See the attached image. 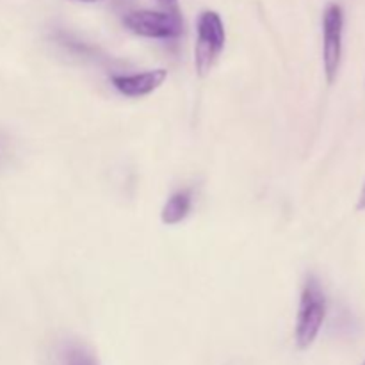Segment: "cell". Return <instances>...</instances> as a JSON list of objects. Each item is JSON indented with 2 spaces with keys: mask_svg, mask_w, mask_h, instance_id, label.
<instances>
[{
  "mask_svg": "<svg viewBox=\"0 0 365 365\" xmlns=\"http://www.w3.org/2000/svg\"><path fill=\"white\" fill-rule=\"evenodd\" d=\"M328 312V299L323 291V285L317 277L309 274L302 287L298 305V316H296L294 339L298 349L305 351L319 337L323 330L324 319Z\"/></svg>",
  "mask_w": 365,
  "mask_h": 365,
  "instance_id": "1",
  "label": "cell"
},
{
  "mask_svg": "<svg viewBox=\"0 0 365 365\" xmlns=\"http://www.w3.org/2000/svg\"><path fill=\"white\" fill-rule=\"evenodd\" d=\"M227 43V32L220 13L203 11L198 16L195 43V68L198 77H207L220 59Z\"/></svg>",
  "mask_w": 365,
  "mask_h": 365,
  "instance_id": "2",
  "label": "cell"
},
{
  "mask_svg": "<svg viewBox=\"0 0 365 365\" xmlns=\"http://www.w3.org/2000/svg\"><path fill=\"white\" fill-rule=\"evenodd\" d=\"M123 25L135 36L148 39H177L184 32L180 13L135 9L123 16Z\"/></svg>",
  "mask_w": 365,
  "mask_h": 365,
  "instance_id": "3",
  "label": "cell"
},
{
  "mask_svg": "<svg viewBox=\"0 0 365 365\" xmlns=\"http://www.w3.org/2000/svg\"><path fill=\"white\" fill-rule=\"evenodd\" d=\"M342 36H344V9L341 4H328L323 13V66L328 84L337 81L341 70Z\"/></svg>",
  "mask_w": 365,
  "mask_h": 365,
  "instance_id": "4",
  "label": "cell"
},
{
  "mask_svg": "<svg viewBox=\"0 0 365 365\" xmlns=\"http://www.w3.org/2000/svg\"><path fill=\"white\" fill-rule=\"evenodd\" d=\"M166 78L168 71L164 68H155L139 73H114L110 75V84L127 98H143L157 91Z\"/></svg>",
  "mask_w": 365,
  "mask_h": 365,
  "instance_id": "5",
  "label": "cell"
},
{
  "mask_svg": "<svg viewBox=\"0 0 365 365\" xmlns=\"http://www.w3.org/2000/svg\"><path fill=\"white\" fill-rule=\"evenodd\" d=\"M191 209L192 189H178V191L173 192L163 205V210H160V221H163L164 225H168V227H173V225H178L184 220H187Z\"/></svg>",
  "mask_w": 365,
  "mask_h": 365,
  "instance_id": "6",
  "label": "cell"
},
{
  "mask_svg": "<svg viewBox=\"0 0 365 365\" xmlns=\"http://www.w3.org/2000/svg\"><path fill=\"white\" fill-rule=\"evenodd\" d=\"M64 365H98L95 356L78 344H70L63 353Z\"/></svg>",
  "mask_w": 365,
  "mask_h": 365,
  "instance_id": "7",
  "label": "cell"
},
{
  "mask_svg": "<svg viewBox=\"0 0 365 365\" xmlns=\"http://www.w3.org/2000/svg\"><path fill=\"white\" fill-rule=\"evenodd\" d=\"M157 2H159L166 11L178 13V0H157Z\"/></svg>",
  "mask_w": 365,
  "mask_h": 365,
  "instance_id": "8",
  "label": "cell"
},
{
  "mask_svg": "<svg viewBox=\"0 0 365 365\" xmlns=\"http://www.w3.org/2000/svg\"><path fill=\"white\" fill-rule=\"evenodd\" d=\"M356 210H359V212H364V210H365V184H364L362 191H360V195H359V202H356Z\"/></svg>",
  "mask_w": 365,
  "mask_h": 365,
  "instance_id": "9",
  "label": "cell"
},
{
  "mask_svg": "<svg viewBox=\"0 0 365 365\" xmlns=\"http://www.w3.org/2000/svg\"><path fill=\"white\" fill-rule=\"evenodd\" d=\"M77 2H88V4H93V2H102V0H77Z\"/></svg>",
  "mask_w": 365,
  "mask_h": 365,
  "instance_id": "10",
  "label": "cell"
},
{
  "mask_svg": "<svg viewBox=\"0 0 365 365\" xmlns=\"http://www.w3.org/2000/svg\"><path fill=\"white\" fill-rule=\"evenodd\" d=\"M362 365H365V362H364V364H362Z\"/></svg>",
  "mask_w": 365,
  "mask_h": 365,
  "instance_id": "11",
  "label": "cell"
}]
</instances>
